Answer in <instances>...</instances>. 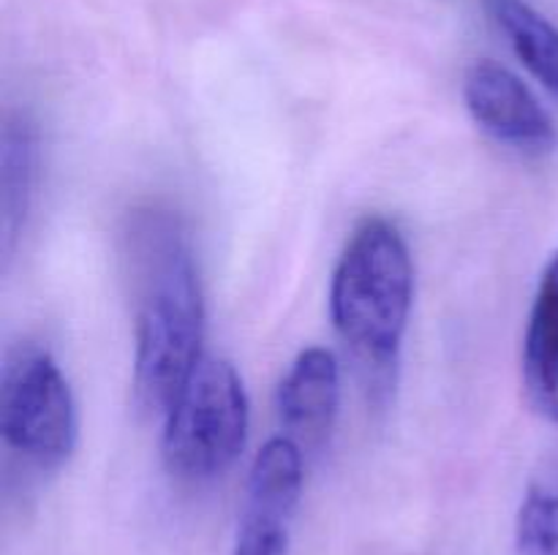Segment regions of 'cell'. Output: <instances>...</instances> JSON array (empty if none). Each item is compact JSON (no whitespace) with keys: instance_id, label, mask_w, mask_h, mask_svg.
Wrapping results in <instances>:
<instances>
[{"instance_id":"10","label":"cell","mask_w":558,"mask_h":555,"mask_svg":"<svg viewBox=\"0 0 558 555\" xmlns=\"http://www.w3.org/2000/svg\"><path fill=\"white\" fill-rule=\"evenodd\" d=\"M485 9L518 60L558 101V27L529 0H485Z\"/></svg>"},{"instance_id":"7","label":"cell","mask_w":558,"mask_h":555,"mask_svg":"<svg viewBox=\"0 0 558 555\" xmlns=\"http://www.w3.org/2000/svg\"><path fill=\"white\" fill-rule=\"evenodd\" d=\"M341 406V368L336 354L311 346L298 354L278 384V419L292 441L319 444L332 430Z\"/></svg>"},{"instance_id":"8","label":"cell","mask_w":558,"mask_h":555,"mask_svg":"<svg viewBox=\"0 0 558 555\" xmlns=\"http://www.w3.org/2000/svg\"><path fill=\"white\" fill-rule=\"evenodd\" d=\"M41 180V134L27 109L5 114L0 131V239L11 259L25 234Z\"/></svg>"},{"instance_id":"9","label":"cell","mask_w":558,"mask_h":555,"mask_svg":"<svg viewBox=\"0 0 558 555\" xmlns=\"http://www.w3.org/2000/svg\"><path fill=\"white\" fill-rule=\"evenodd\" d=\"M523 384L539 417L558 424V250L539 278L523 337Z\"/></svg>"},{"instance_id":"11","label":"cell","mask_w":558,"mask_h":555,"mask_svg":"<svg viewBox=\"0 0 558 555\" xmlns=\"http://www.w3.org/2000/svg\"><path fill=\"white\" fill-rule=\"evenodd\" d=\"M518 555H558V471L532 482L515 520Z\"/></svg>"},{"instance_id":"1","label":"cell","mask_w":558,"mask_h":555,"mask_svg":"<svg viewBox=\"0 0 558 555\" xmlns=\"http://www.w3.org/2000/svg\"><path fill=\"white\" fill-rule=\"evenodd\" d=\"M134 305V395L147 414L167 417L199 365L205 299L183 221L163 207H136L120 232Z\"/></svg>"},{"instance_id":"5","label":"cell","mask_w":558,"mask_h":555,"mask_svg":"<svg viewBox=\"0 0 558 555\" xmlns=\"http://www.w3.org/2000/svg\"><path fill=\"white\" fill-rule=\"evenodd\" d=\"M300 493L303 452L289 435H276L251 466L232 555H289Z\"/></svg>"},{"instance_id":"3","label":"cell","mask_w":558,"mask_h":555,"mask_svg":"<svg viewBox=\"0 0 558 555\" xmlns=\"http://www.w3.org/2000/svg\"><path fill=\"white\" fill-rule=\"evenodd\" d=\"M163 462L183 482H210L238 462L251 408L232 362L202 357L167 411Z\"/></svg>"},{"instance_id":"6","label":"cell","mask_w":558,"mask_h":555,"mask_svg":"<svg viewBox=\"0 0 558 555\" xmlns=\"http://www.w3.org/2000/svg\"><path fill=\"white\" fill-rule=\"evenodd\" d=\"M463 98L474 123L499 145L523 156H548L558 147V131L529 90L526 82L494 60H480L466 71Z\"/></svg>"},{"instance_id":"4","label":"cell","mask_w":558,"mask_h":555,"mask_svg":"<svg viewBox=\"0 0 558 555\" xmlns=\"http://www.w3.org/2000/svg\"><path fill=\"white\" fill-rule=\"evenodd\" d=\"M0 435L36 471H58L76 449L80 419L69 379L47 346L16 343L0 373Z\"/></svg>"},{"instance_id":"2","label":"cell","mask_w":558,"mask_h":555,"mask_svg":"<svg viewBox=\"0 0 558 555\" xmlns=\"http://www.w3.org/2000/svg\"><path fill=\"white\" fill-rule=\"evenodd\" d=\"M412 303L414 264L407 237L387 218H365L332 272L330 316L374 392L396 379Z\"/></svg>"}]
</instances>
